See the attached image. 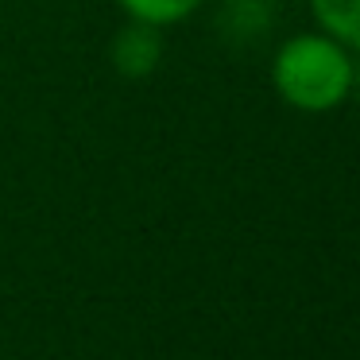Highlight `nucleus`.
<instances>
[{"label": "nucleus", "mask_w": 360, "mask_h": 360, "mask_svg": "<svg viewBox=\"0 0 360 360\" xmlns=\"http://www.w3.org/2000/svg\"><path fill=\"white\" fill-rule=\"evenodd\" d=\"M267 78L287 109L326 117L352 97V51L333 35L310 27L275 47Z\"/></svg>", "instance_id": "obj_1"}, {"label": "nucleus", "mask_w": 360, "mask_h": 360, "mask_svg": "<svg viewBox=\"0 0 360 360\" xmlns=\"http://www.w3.org/2000/svg\"><path fill=\"white\" fill-rule=\"evenodd\" d=\"M109 63L128 82L151 78L163 63V32L151 24H140V20H124V27L109 43Z\"/></svg>", "instance_id": "obj_2"}, {"label": "nucleus", "mask_w": 360, "mask_h": 360, "mask_svg": "<svg viewBox=\"0 0 360 360\" xmlns=\"http://www.w3.org/2000/svg\"><path fill=\"white\" fill-rule=\"evenodd\" d=\"M314 27L333 35L349 51H360V0H306Z\"/></svg>", "instance_id": "obj_3"}, {"label": "nucleus", "mask_w": 360, "mask_h": 360, "mask_svg": "<svg viewBox=\"0 0 360 360\" xmlns=\"http://www.w3.org/2000/svg\"><path fill=\"white\" fill-rule=\"evenodd\" d=\"M117 8L124 12V20H140V24L167 32V27L186 24L194 12H202L205 0H117Z\"/></svg>", "instance_id": "obj_4"}, {"label": "nucleus", "mask_w": 360, "mask_h": 360, "mask_svg": "<svg viewBox=\"0 0 360 360\" xmlns=\"http://www.w3.org/2000/svg\"><path fill=\"white\" fill-rule=\"evenodd\" d=\"M352 97H360V51H352Z\"/></svg>", "instance_id": "obj_5"}]
</instances>
